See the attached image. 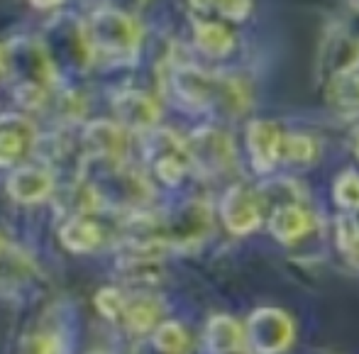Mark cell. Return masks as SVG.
<instances>
[{"instance_id":"cell-1","label":"cell","mask_w":359,"mask_h":354,"mask_svg":"<svg viewBox=\"0 0 359 354\" xmlns=\"http://www.w3.org/2000/svg\"><path fill=\"white\" fill-rule=\"evenodd\" d=\"M5 67L15 83V98L25 108H42L52 93L54 62L42 39L20 37L5 47Z\"/></svg>"},{"instance_id":"cell-2","label":"cell","mask_w":359,"mask_h":354,"mask_svg":"<svg viewBox=\"0 0 359 354\" xmlns=\"http://www.w3.org/2000/svg\"><path fill=\"white\" fill-rule=\"evenodd\" d=\"M169 86L174 95L189 108H213L220 103L230 113L247 108V90L240 81L208 74L196 64H174L169 74Z\"/></svg>"},{"instance_id":"cell-3","label":"cell","mask_w":359,"mask_h":354,"mask_svg":"<svg viewBox=\"0 0 359 354\" xmlns=\"http://www.w3.org/2000/svg\"><path fill=\"white\" fill-rule=\"evenodd\" d=\"M83 32L90 57L108 59V62L133 59L142 39L140 25L128 13L115 8H100L90 13V18L83 22Z\"/></svg>"},{"instance_id":"cell-4","label":"cell","mask_w":359,"mask_h":354,"mask_svg":"<svg viewBox=\"0 0 359 354\" xmlns=\"http://www.w3.org/2000/svg\"><path fill=\"white\" fill-rule=\"evenodd\" d=\"M144 159L151 164L159 181L176 186L189 171V151L186 139H179L171 130H151L149 139L144 142Z\"/></svg>"},{"instance_id":"cell-5","label":"cell","mask_w":359,"mask_h":354,"mask_svg":"<svg viewBox=\"0 0 359 354\" xmlns=\"http://www.w3.org/2000/svg\"><path fill=\"white\" fill-rule=\"evenodd\" d=\"M245 340L259 354H281L293 340V322L279 308H259L247 320Z\"/></svg>"},{"instance_id":"cell-6","label":"cell","mask_w":359,"mask_h":354,"mask_svg":"<svg viewBox=\"0 0 359 354\" xmlns=\"http://www.w3.org/2000/svg\"><path fill=\"white\" fill-rule=\"evenodd\" d=\"M186 151L194 169L205 176L222 174L235 161V147L230 135L220 132L217 128H201L186 139Z\"/></svg>"},{"instance_id":"cell-7","label":"cell","mask_w":359,"mask_h":354,"mask_svg":"<svg viewBox=\"0 0 359 354\" xmlns=\"http://www.w3.org/2000/svg\"><path fill=\"white\" fill-rule=\"evenodd\" d=\"M222 220L235 235H247L262 222V200L250 186L235 184L222 196Z\"/></svg>"},{"instance_id":"cell-8","label":"cell","mask_w":359,"mask_h":354,"mask_svg":"<svg viewBox=\"0 0 359 354\" xmlns=\"http://www.w3.org/2000/svg\"><path fill=\"white\" fill-rule=\"evenodd\" d=\"M118 123L130 132H151L159 123V105L142 90H123L113 100Z\"/></svg>"},{"instance_id":"cell-9","label":"cell","mask_w":359,"mask_h":354,"mask_svg":"<svg viewBox=\"0 0 359 354\" xmlns=\"http://www.w3.org/2000/svg\"><path fill=\"white\" fill-rule=\"evenodd\" d=\"M37 130L22 115H0V166H13L29 154Z\"/></svg>"},{"instance_id":"cell-10","label":"cell","mask_w":359,"mask_h":354,"mask_svg":"<svg viewBox=\"0 0 359 354\" xmlns=\"http://www.w3.org/2000/svg\"><path fill=\"white\" fill-rule=\"evenodd\" d=\"M281 144H284V132L276 128L271 120H255L247 128V147H250L252 164L259 174L271 171L276 161L281 159Z\"/></svg>"},{"instance_id":"cell-11","label":"cell","mask_w":359,"mask_h":354,"mask_svg":"<svg viewBox=\"0 0 359 354\" xmlns=\"http://www.w3.org/2000/svg\"><path fill=\"white\" fill-rule=\"evenodd\" d=\"M86 156L95 159H125L128 154V130L120 123H108V120H95L83 132Z\"/></svg>"},{"instance_id":"cell-12","label":"cell","mask_w":359,"mask_h":354,"mask_svg":"<svg viewBox=\"0 0 359 354\" xmlns=\"http://www.w3.org/2000/svg\"><path fill=\"white\" fill-rule=\"evenodd\" d=\"M54 189V179L47 169L37 164H25L10 174L8 179V193L18 203H39L44 200Z\"/></svg>"},{"instance_id":"cell-13","label":"cell","mask_w":359,"mask_h":354,"mask_svg":"<svg viewBox=\"0 0 359 354\" xmlns=\"http://www.w3.org/2000/svg\"><path fill=\"white\" fill-rule=\"evenodd\" d=\"M320 67L325 69L327 79L340 74H350L359 69V39L347 32H332L323 44Z\"/></svg>"},{"instance_id":"cell-14","label":"cell","mask_w":359,"mask_h":354,"mask_svg":"<svg viewBox=\"0 0 359 354\" xmlns=\"http://www.w3.org/2000/svg\"><path fill=\"white\" fill-rule=\"evenodd\" d=\"M313 220L308 210L298 203H281L269 215V232L279 242H296L311 230Z\"/></svg>"},{"instance_id":"cell-15","label":"cell","mask_w":359,"mask_h":354,"mask_svg":"<svg viewBox=\"0 0 359 354\" xmlns=\"http://www.w3.org/2000/svg\"><path fill=\"white\" fill-rule=\"evenodd\" d=\"M205 345L210 354H232L245 345V327L227 315H215L205 327Z\"/></svg>"},{"instance_id":"cell-16","label":"cell","mask_w":359,"mask_h":354,"mask_svg":"<svg viewBox=\"0 0 359 354\" xmlns=\"http://www.w3.org/2000/svg\"><path fill=\"white\" fill-rule=\"evenodd\" d=\"M62 242L72 252L86 254V252H93L103 242V227L95 220H90L88 215H74L72 220L64 222Z\"/></svg>"},{"instance_id":"cell-17","label":"cell","mask_w":359,"mask_h":354,"mask_svg":"<svg viewBox=\"0 0 359 354\" xmlns=\"http://www.w3.org/2000/svg\"><path fill=\"white\" fill-rule=\"evenodd\" d=\"M327 100L342 115L359 113V69L327 79Z\"/></svg>"},{"instance_id":"cell-18","label":"cell","mask_w":359,"mask_h":354,"mask_svg":"<svg viewBox=\"0 0 359 354\" xmlns=\"http://www.w3.org/2000/svg\"><path fill=\"white\" fill-rule=\"evenodd\" d=\"M194 42L203 54L220 59L232 52V34L217 22H196L194 25Z\"/></svg>"},{"instance_id":"cell-19","label":"cell","mask_w":359,"mask_h":354,"mask_svg":"<svg viewBox=\"0 0 359 354\" xmlns=\"http://www.w3.org/2000/svg\"><path fill=\"white\" fill-rule=\"evenodd\" d=\"M161 315V306L154 301V298H128V308H125V318L123 325L130 327L133 332H147L156 325Z\"/></svg>"},{"instance_id":"cell-20","label":"cell","mask_w":359,"mask_h":354,"mask_svg":"<svg viewBox=\"0 0 359 354\" xmlns=\"http://www.w3.org/2000/svg\"><path fill=\"white\" fill-rule=\"evenodd\" d=\"M316 154H318V147H316V139L313 137L298 135V132L284 135L281 156H286L288 161H293V164H308V161L316 159Z\"/></svg>"},{"instance_id":"cell-21","label":"cell","mask_w":359,"mask_h":354,"mask_svg":"<svg viewBox=\"0 0 359 354\" xmlns=\"http://www.w3.org/2000/svg\"><path fill=\"white\" fill-rule=\"evenodd\" d=\"M337 247L347 257V261L359 269V222L355 217L337 220Z\"/></svg>"},{"instance_id":"cell-22","label":"cell","mask_w":359,"mask_h":354,"mask_svg":"<svg viewBox=\"0 0 359 354\" xmlns=\"http://www.w3.org/2000/svg\"><path fill=\"white\" fill-rule=\"evenodd\" d=\"M154 347L161 354H181L186 350V332L179 322H164V325L156 327L154 337H151Z\"/></svg>"},{"instance_id":"cell-23","label":"cell","mask_w":359,"mask_h":354,"mask_svg":"<svg viewBox=\"0 0 359 354\" xmlns=\"http://www.w3.org/2000/svg\"><path fill=\"white\" fill-rule=\"evenodd\" d=\"M95 306H98L100 315L108 318L113 322H123L125 308H128V296L118 288H103L95 296Z\"/></svg>"},{"instance_id":"cell-24","label":"cell","mask_w":359,"mask_h":354,"mask_svg":"<svg viewBox=\"0 0 359 354\" xmlns=\"http://www.w3.org/2000/svg\"><path fill=\"white\" fill-rule=\"evenodd\" d=\"M335 200L340 208L357 210L359 208V174L357 171H345L340 179L335 181Z\"/></svg>"},{"instance_id":"cell-25","label":"cell","mask_w":359,"mask_h":354,"mask_svg":"<svg viewBox=\"0 0 359 354\" xmlns=\"http://www.w3.org/2000/svg\"><path fill=\"white\" fill-rule=\"evenodd\" d=\"M18 354H59V342L54 335H32L25 337Z\"/></svg>"},{"instance_id":"cell-26","label":"cell","mask_w":359,"mask_h":354,"mask_svg":"<svg viewBox=\"0 0 359 354\" xmlns=\"http://www.w3.org/2000/svg\"><path fill=\"white\" fill-rule=\"evenodd\" d=\"M213 8L220 15H225L227 20H235V22H240V20H245L247 15H250L252 0H215Z\"/></svg>"},{"instance_id":"cell-27","label":"cell","mask_w":359,"mask_h":354,"mask_svg":"<svg viewBox=\"0 0 359 354\" xmlns=\"http://www.w3.org/2000/svg\"><path fill=\"white\" fill-rule=\"evenodd\" d=\"M215 0H191V5H194L196 10H210L213 8Z\"/></svg>"},{"instance_id":"cell-28","label":"cell","mask_w":359,"mask_h":354,"mask_svg":"<svg viewBox=\"0 0 359 354\" xmlns=\"http://www.w3.org/2000/svg\"><path fill=\"white\" fill-rule=\"evenodd\" d=\"M32 5H37V8H54V5H59L62 0H29Z\"/></svg>"},{"instance_id":"cell-29","label":"cell","mask_w":359,"mask_h":354,"mask_svg":"<svg viewBox=\"0 0 359 354\" xmlns=\"http://www.w3.org/2000/svg\"><path fill=\"white\" fill-rule=\"evenodd\" d=\"M3 69H5V49L0 47V71H3Z\"/></svg>"},{"instance_id":"cell-30","label":"cell","mask_w":359,"mask_h":354,"mask_svg":"<svg viewBox=\"0 0 359 354\" xmlns=\"http://www.w3.org/2000/svg\"><path fill=\"white\" fill-rule=\"evenodd\" d=\"M355 151H357V156H359V130H357V135H355Z\"/></svg>"}]
</instances>
